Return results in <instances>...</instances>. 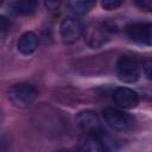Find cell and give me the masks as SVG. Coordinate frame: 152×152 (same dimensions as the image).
Returning a JSON list of instances; mask_svg holds the SVG:
<instances>
[{
  "label": "cell",
  "instance_id": "cell-10",
  "mask_svg": "<svg viewBox=\"0 0 152 152\" xmlns=\"http://www.w3.org/2000/svg\"><path fill=\"white\" fill-rule=\"evenodd\" d=\"M94 6L95 2L89 0H76V1H69L66 4L68 10L75 15H83L88 13Z\"/></svg>",
  "mask_w": 152,
  "mask_h": 152
},
{
  "label": "cell",
  "instance_id": "cell-7",
  "mask_svg": "<svg viewBox=\"0 0 152 152\" xmlns=\"http://www.w3.org/2000/svg\"><path fill=\"white\" fill-rule=\"evenodd\" d=\"M114 103L124 109L135 108L139 103V95L135 90L128 87H119L113 91Z\"/></svg>",
  "mask_w": 152,
  "mask_h": 152
},
{
  "label": "cell",
  "instance_id": "cell-2",
  "mask_svg": "<svg viewBox=\"0 0 152 152\" xmlns=\"http://www.w3.org/2000/svg\"><path fill=\"white\" fill-rule=\"evenodd\" d=\"M102 118L104 122L116 132H127L133 128L135 121L134 118L118 108L108 107L102 110Z\"/></svg>",
  "mask_w": 152,
  "mask_h": 152
},
{
  "label": "cell",
  "instance_id": "cell-16",
  "mask_svg": "<svg viewBox=\"0 0 152 152\" xmlns=\"http://www.w3.org/2000/svg\"><path fill=\"white\" fill-rule=\"evenodd\" d=\"M45 6L49 10H55V8H57L59 6V2H57V1H48V2H45Z\"/></svg>",
  "mask_w": 152,
  "mask_h": 152
},
{
  "label": "cell",
  "instance_id": "cell-12",
  "mask_svg": "<svg viewBox=\"0 0 152 152\" xmlns=\"http://www.w3.org/2000/svg\"><path fill=\"white\" fill-rule=\"evenodd\" d=\"M122 5V1H118V0H104L101 2V6L107 10V11H112V10H116L118 7H120Z\"/></svg>",
  "mask_w": 152,
  "mask_h": 152
},
{
  "label": "cell",
  "instance_id": "cell-6",
  "mask_svg": "<svg viewBox=\"0 0 152 152\" xmlns=\"http://www.w3.org/2000/svg\"><path fill=\"white\" fill-rule=\"evenodd\" d=\"M127 37L139 44L152 45V24L151 23H131L126 26Z\"/></svg>",
  "mask_w": 152,
  "mask_h": 152
},
{
  "label": "cell",
  "instance_id": "cell-15",
  "mask_svg": "<svg viewBox=\"0 0 152 152\" xmlns=\"http://www.w3.org/2000/svg\"><path fill=\"white\" fill-rule=\"evenodd\" d=\"M135 6H138L140 10L142 11H152V1L151 0H141V1H137Z\"/></svg>",
  "mask_w": 152,
  "mask_h": 152
},
{
  "label": "cell",
  "instance_id": "cell-4",
  "mask_svg": "<svg viewBox=\"0 0 152 152\" xmlns=\"http://www.w3.org/2000/svg\"><path fill=\"white\" fill-rule=\"evenodd\" d=\"M76 125L82 133L87 137H100L104 134L102 124L96 113L91 110H84L77 114Z\"/></svg>",
  "mask_w": 152,
  "mask_h": 152
},
{
  "label": "cell",
  "instance_id": "cell-1",
  "mask_svg": "<svg viewBox=\"0 0 152 152\" xmlns=\"http://www.w3.org/2000/svg\"><path fill=\"white\" fill-rule=\"evenodd\" d=\"M141 71L139 59L133 55H122L116 62V75L124 83H134L138 81Z\"/></svg>",
  "mask_w": 152,
  "mask_h": 152
},
{
  "label": "cell",
  "instance_id": "cell-13",
  "mask_svg": "<svg viewBox=\"0 0 152 152\" xmlns=\"http://www.w3.org/2000/svg\"><path fill=\"white\" fill-rule=\"evenodd\" d=\"M8 31H10V23H8L6 17L1 15L0 17V34H1V38H5Z\"/></svg>",
  "mask_w": 152,
  "mask_h": 152
},
{
  "label": "cell",
  "instance_id": "cell-5",
  "mask_svg": "<svg viewBox=\"0 0 152 152\" xmlns=\"http://www.w3.org/2000/svg\"><path fill=\"white\" fill-rule=\"evenodd\" d=\"M59 33L63 43L66 45H71L76 43L84 33V27L82 23L75 17H68L61 23Z\"/></svg>",
  "mask_w": 152,
  "mask_h": 152
},
{
  "label": "cell",
  "instance_id": "cell-8",
  "mask_svg": "<svg viewBox=\"0 0 152 152\" xmlns=\"http://www.w3.org/2000/svg\"><path fill=\"white\" fill-rule=\"evenodd\" d=\"M38 44H39V40L37 34L31 31H27L19 37L17 48L21 55L28 56V55H32L38 49Z\"/></svg>",
  "mask_w": 152,
  "mask_h": 152
},
{
  "label": "cell",
  "instance_id": "cell-9",
  "mask_svg": "<svg viewBox=\"0 0 152 152\" xmlns=\"http://www.w3.org/2000/svg\"><path fill=\"white\" fill-rule=\"evenodd\" d=\"M108 28L106 27V24H96L94 26H90L88 27L87 32L84 33L86 34V38L89 43V45L94 46V48H97L100 45H102L104 42H106V36L108 33Z\"/></svg>",
  "mask_w": 152,
  "mask_h": 152
},
{
  "label": "cell",
  "instance_id": "cell-3",
  "mask_svg": "<svg viewBox=\"0 0 152 152\" xmlns=\"http://www.w3.org/2000/svg\"><path fill=\"white\" fill-rule=\"evenodd\" d=\"M37 89L25 82L15 83L10 87L7 91L8 100L17 107H27L33 103V101L37 99Z\"/></svg>",
  "mask_w": 152,
  "mask_h": 152
},
{
  "label": "cell",
  "instance_id": "cell-11",
  "mask_svg": "<svg viewBox=\"0 0 152 152\" xmlns=\"http://www.w3.org/2000/svg\"><path fill=\"white\" fill-rule=\"evenodd\" d=\"M12 7H13V11L18 14L30 15L36 12V10L38 7V2L32 1V0H20V1L12 2Z\"/></svg>",
  "mask_w": 152,
  "mask_h": 152
},
{
  "label": "cell",
  "instance_id": "cell-14",
  "mask_svg": "<svg viewBox=\"0 0 152 152\" xmlns=\"http://www.w3.org/2000/svg\"><path fill=\"white\" fill-rule=\"evenodd\" d=\"M144 72H145V76L152 81V58L147 59L145 63H144Z\"/></svg>",
  "mask_w": 152,
  "mask_h": 152
}]
</instances>
